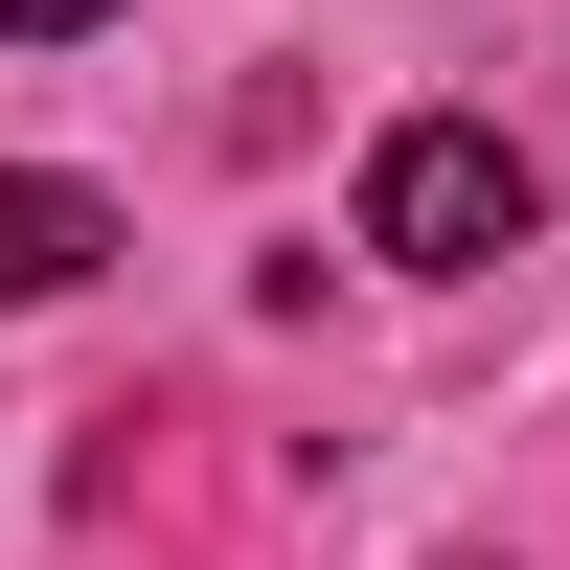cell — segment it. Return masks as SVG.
<instances>
[{
	"label": "cell",
	"mask_w": 570,
	"mask_h": 570,
	"mask_svg": "<svg viewBox=\"0 0 570 570\" xmlns=\"http://www.w3.org/2000/svg\"><path fill=\"white\" fill-rule=\"evenodd\" d=\"M365 252H389V274H480V252H525V160H502L480 115H411L389 160H365Z\"/></svg>",
	"instance_id": "1"
},
{
	"label": "cell",
	"mask_w": 570,
	"mask_h": 570,
	"mask_svg": "<svg viewBox=\"0 0 570 570\" xmlns=\"http://www.w3.org/2000/svg\"><path fill=\"white\" fill-rule=\"evenodd\" d=\"M69 23H91V0H0V46H69Z\"/></svg>",
	"instance_id": "3"
},
{
	"label": "cell",
	"mask_w": 570,
	"mask_h": 570,
	"mask_svg": "<svg viewBox=\"0 0 570 570\" xmlns=\"http://www.w3.org/2000/svg\"><path fill=\"white\" fill-rule=\"evenodd\" d=\"M91 252H115V206H91V183H0V320H23V297H69Z\"/></svg>",
	"instance_id": "2"
}]
</instances>
